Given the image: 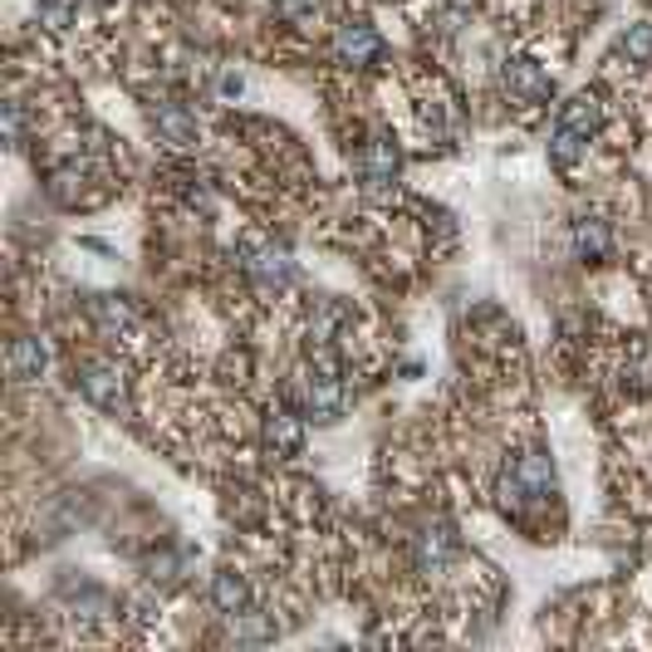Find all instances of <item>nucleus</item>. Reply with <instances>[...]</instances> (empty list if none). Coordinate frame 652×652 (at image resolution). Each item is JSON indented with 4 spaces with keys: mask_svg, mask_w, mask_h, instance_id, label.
Here are the masks:
<instances>
[{
    "mask_svg": "<svg viewBox=\"0 0 652 652\" xmlns=\"http://www.w3.org/2000/svg\"><path fill=\"white\" fill-rule=\"evenodd\" d=\"M300 403H304V417L314 423H334L344 413V378L329 359H310L300 373Z\"/></svg>",
    "mask_w": 652,
    "mask_h": 652,
    "instance_id": "nucleus-1",
    "label": "nucleus"
},
{
    "mask_svg": "<svg viewBox=\"0 0 652 652\" xmlns=\"http://www.w3.org/2000/svg\"><path fill=\"white\" fill-rule=\"evenodd\" d=\"M594 133H598V103L588 99V93H580V99L564 103L560 123H554V162L560 167L580 162V153L588 147Z\"/></svg>",
    "mask_w": 652,
    "mask_h": 652,
    "instance_id": "nucleus-2",
    "label": "nucleus"
},
{
    "mask_svg": "<svg viewBox=\"0 0 652 652\" xmlns=\"http://www.w3.org/2000/svg\"><path fill=\"white\" fill-rule=\"evenodd\" d=\"M550 486H554L550 457H544V451H525V457L515 461L510 476L501 481V501H506V506H520V501H540V496H550Z\"/></svg>",
    "mask_w": 652,
    "mask_h": 652,
    "instance_id": "nucleus-3",
    "label": "nucleus"
},
{
    "mask_svg": "<svg viewBox=\"0 0 652 652\" xmlns=\"http://www.w3.org/2000/svg\"><path fill=\"white\" fill-rule=\"evenodd\" d=\"M246 276L266 294H280L294 280V260L280 246H270V240H246Z\"/></svg>",
    "mask_w": 652,
    "mask_h": 652,
    "instance_id": "nucleus-4",
    "label": "nucleus"
},
{
    "mask_svg": "<svg viewBox=\"0 0 652 652\" xmlns=\"http://www.w3.org/2000/svg\"><path fill=\"white\" fill-rule=\"evenodd\" d=\"M74 383H79L83 397L99 403L103 413H123V407H128L123 383H119V368H109V363H79V368H74Z\"/></svg>",
    "mask_w": 652,
    "mask_h": 652,
    "instance_id": "nucleus-5",
    "label": "nucleus"
},
{
    "mask_svg": "<svg viewBox=\"0 0 652 652\" xmlns=\"http://www.w3.org/2000/svg\"><path fill=\"white\" fill-rule=\"evenodd\" d=\"M359 172H363L368 192H383V187L397 177V147H393V138H383V133L368 138L363 153H359Z\"/></svg>",
    "mask_w": 652,
    "mask_h": 652,
    "instance_id": "nucleus-6",
    "label": "nucleus"
},
{
    "mask_svg": "<svg viewBox=\"0 0 652 652\" xmlns=\"http://www.w3.org/2000/svg\"><path fill=\"white\" fill-rule=\"evenodd\" d=\"M153 128L167 147H196V113L182 103H153Z\"/></svg>",
    "mask_w": 652,
    "mask_h": 652,
    "instance_id": "nucleus-7",
    "label": "nucleus"
},
{
    "mask_svg": "<svg viewBox=\"0 0 652 652\" xmlns=\"http://www.w3.org/2000/svg\"><path fill=\"white\" fill-rule=\"evenodd\" d=\"M334 49H339L344 65H373V59L383 55V40H378L373 25L349 20V25H339V35H334Z\"/></svg>",
    "mask_w": 652,
    "mask_h": 652,
    "instance_id": "nucleus-8",
    "label": "nucleus"
},
{
    "mask_svg": "<svg viewBox=\"0 0 652 652\" xmlns=\"http://www.w3.org/2000/svg\"><path fill=\"white\" fill-rule=\"evenodd\" d=\"M506 89L515 103H544L550 99V74H544L535 59H510L506 65Z\"/></svg>",
    "mask_w": 652,
    "mask_h": 652,
    "instance_id": "nucleus-9",
    "label": "nucleus"
},
{
    "mask_svg": "<svg viewBox=\"0 0 652 652\" xmlns=\"http://www.w3.org/2000/svg\"><path fill=\"white\" fill-rule=\"evenodd\" d=\"M451 550H457V540H451L447 525H427L423 535H417V570L423 574H441L451 560Z\"/></svg>",
    "mask_w": 652,
    "mask_h": 652,
    "instance_id": "nucleus-10",
    "label": "nucleus"
},
{
    "mask_svg": "<svg viewBox=\"0 0 652 652\" xmlns=\"http://www.w3.org/2000/svg\"><path fill=\"white\" fill-rule=\"evenodd\" d=\"M212 604H216L226 618H240V614H250V584L240 580L236 570H221L216 580H212Z\"/></svg>",
    "mask_w": 652,
    "mask_h": 652,
    "instance_id": "nucleus-11",
    "label": "nucleus"
},
{
    "mask_svg": "<svg viewBox=\"0 0 652 652\" xmlns=\"http://www.w3.org/2000/svg\"><path fill=\"white\" fill-rule=\"evenodd\" d=\"M49 368V353L40 339H15L10 344V378H20V383H35V378H45Z\"/></svg>",
    "mask_w": 652,
    "mask_h": 652,
    "instance_id": "nucleus-12",
    "label": "nucleus"
},
{
    "mask_svg": "<svg viewBox=\"0 0 652 652\" xmlns=\"http://www.w3.org/2000/svg\"><path fill=\"white\" fill-rule=\"evenodd\" d=\"M266 441H270L276 451H300V441H304L300 417L285 413V407H280V413H270V417H266Z\"/></svg>",
    "mask_w": 652,
    "mask_h": 652,
    "instance_id": "nucleus-13",
    "label": "nucleus"
},
{
    "mask_svg": "<svg viewBox=\"0 0 652 652\" xmlns=\"http://www.w3.org/2000/svg\"><path fill=\"white\" fill-rule=\"evenodd\" d=\"M93 319H99V329L113 334V339H119L123 329H133V310L123 300H113V294H99V300H93Z\"/></svg>",
    "mask_w": 652,
    "mask_h": 652,
    "instance_id": "nucleus-14",
    "label": "nucleus"
},
{
    "mask_svg": "<svg viewBox=\"0 0 652 652\" xmlns=\"http://www.w3.org/2000/svg\"><path fill=\"white\" fill-rule=\"evenodd\" d=\"M574 246H580V256L588 260H598V256H608V231H604V221H580L574 226Z\"/></svg>",
    "mask_w": 652,
    "mask_h": 652,
    "instance_id": "nucleus-15",
    "label": "nucleus"
},
{
    "mask_svg": "<svg viewBox=\"0 0 652 652\" xmlns=\"http://www.w3.org/2000/svg\"><path fill=\"white\" fill-rule=\"evenodd\" d=\"M623 55L628 59H652V25H633L623 35Z\"/></svg>",
    "mask_w": 652,
    "mask_h": 652,
    "instance_id": "nucleus-16",
    "label": "nucleus"
},
{
    "mask_svg": "<svg viewBox=\"0 0 652 652\" xmlns=\"http://www.w3.org/2000/svg\"><path fill=\"white\" fill-rule=\"evenodd\" d=\"M35 15H40V20H45V25H49V30H65V25H69V20H74V15H69V5H65V0H40V10H35Z\"/></svg>",
    "mask_w": 652,
    "mask_h": 652,
    "instance_id": "nucleus-17",
    "label": "nucleus"
},
{
    "mask_svg": "<svg viewBox=\"0 0 652 652\" xmlns=\"http://www.w3.org/2000/svg\"><path fill=\"white\" fill-rule=\"evenodd\" d=\"M314 10H319V0H276V15L285 20H314Z\"/></svg>",
    "mask_w": 652,
    "mask_h": 652,
    "instance_id": "nucleus-18",
    "label": "nucleus"
}]
</instances>
